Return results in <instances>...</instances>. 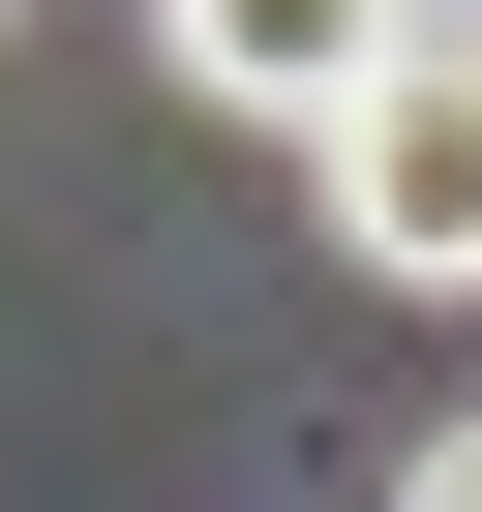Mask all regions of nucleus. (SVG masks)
I'll list each match as a JSON object with an SVG mask.
<instances>
[{"instance_id": "nucleus-4", "label": "nucleus", "mask_w": 482, "mask_h": 512, "mask_svg": "<svg viewBox=\"0 0 482 512\" xmlns=\"http://www.w3.org/2000/svg\"><path fill=\"white\" fill-rule=\"evenodd\" d=\"M452 31H482V0H452Z\"/></svg>"}, {"instance_id": "nucleus-1", "label": "nucleus", "mask_w": 482, "mask_h": 512, "mask_svg": "<svg viewBox=\"0 0 482 512\" xmlns=\"http://www.w3.org/2000/svg\"><path fill=\"white\" fill-rule=\"evenodd\" d=\"M302 181H332V241L392 302H482V31H452V0H422V61L362 121H302Z\"/></svg>"}, {"instance_id": "nucleus-2", "label": "nucleus", "mask_w": 482, "mask_h": 512, "mask_svg": "<svg viewBox=\"0 0 482 512\" xmlns=\"http://www.w3.org/2000/svg\"><path fill=\"white\" fill-rule=\"evenodd\" d=\"M151 61H181L211 121H362V91L422 61V0H151Z\"/></svg>"}, {"instance_id": "nucleus-3", "label": "nucleus", "mask_w": 482, "mask_h": 512, "mask_svg": "<svg viewBox=\"0 0 482 512\" xmlns=\"http://www.w3.org/2000/svg\"><path fill=\"white\" fill-rule=\"evenodd\" d=\"M392 512H482V422H422V482H392Z\"/></svg>"}]
</instances>
